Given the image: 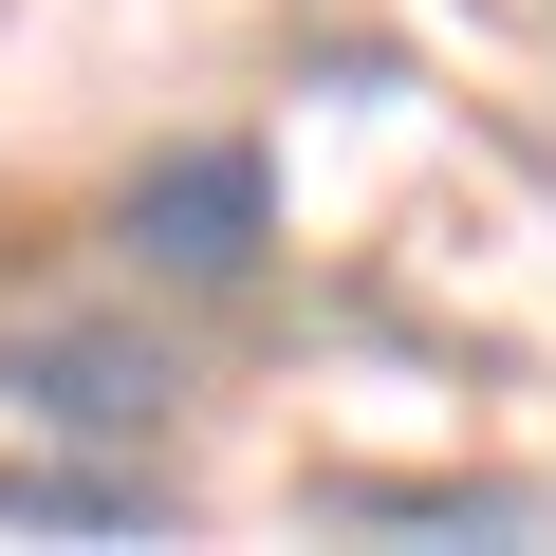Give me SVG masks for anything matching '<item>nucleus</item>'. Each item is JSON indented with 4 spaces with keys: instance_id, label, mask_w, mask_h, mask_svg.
<instances>
[{
    "instance_id": "obj_2",
    "label": "nucleus",
    "mask_w": 556,
    "mask_h": 556,
    "mask_svg": "<svg viewBox=\"0 0 556 556\" xmlns=\"http://www.w3.org/2000/svg\"><path fill=\"white\" fill-rule=\"evenodd\" d=\"M260 260H278V167L241 130L149 149L112 186V278H149V298H260Z\"/></svg>"
},
{
    "instance_id": "obj_1",
    "label": "nucleus",
    "mask_w": 556,
    "mask_h": 556,
    "mask_svg": "<svg viewBox=\"0 0 556 556\" xmlns=\"http://www.w3.org/2000/svg\"><path fill=\"white\" fill-rule=\"evenodd\" d=\"M0 408L56 427V445H167L186 353L149 316V278H130V298H0Z\"/></svg>"
},
{
    "instance_id": "obj_3",
    "label": "nucleus",
    "mask_w": 556,
    "mask_h": 556,
    "mask_svg": "<svg viewBox=\"0 0 556 556\" xmlns=\"http://www.w3.org/2000/svg\"><path fill=\"white\" fill-rule=\"evenodd\" d=\"M167 464L149 445H56V464H0V538H167Z\"/></svg>"
}]
</instances>
